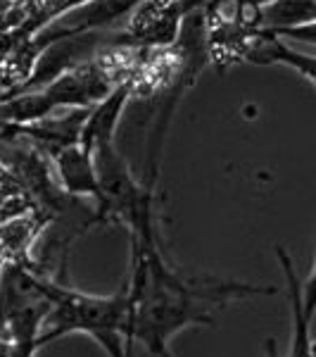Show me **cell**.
I'll use <instances>...</instances> for the list:
<instances>
[{
    "label": "cell",
    "instance_id": "cell-10",
    "mask_svg": "<svg viewBox=\"0 0 316 357\" xmlns=\"http://www.w3.org/2000/svg\"><path fill=\"white\" fill-rule=\"evenodd\" d=\"M264 350H267V357H283V355H281V350H278V343H276L274 338H269L267 345H264Z\"/></svg>",
    "mask_w": 316,
    "mask_h": 357
},
{
    "label": "cell",
    "instance_id": "cell-5",
    "mask_svg": "<svg viewBox=\"0 0 316 357\" xmlns=\"http://www.w3.org/2000/svg\"><path fill=\"white\" fill-rule=\"evenodd\" d=\"M48 158L62 191L67 195H74V198L93 200V207H97V203H100V186H97L93 151H88L81 141H77L57 148Z\"/></svg>",
    "mask_w": 316,
    "mask_h": 357
},
{
    "label": "cell",
    "instance_id": "cell-2",
    "mask_svg": "<svg viewBox=\"0 0 316 357\" xmlns=\"http://www.w3.org/2000/svg\"><path fill=\"white\" fill-rule=\"evenodd\" d=\"M50 274L31 260H8L0 269V338L24 350L43 348L41 329L50 310Z\"/></svg>",
    "mask_w": 316,
    "mask_h": 357
},
{
    "label": "cell",
    "instance_id": "cell-7",
    "mask_svg": "<svg viewBox=\"0 0 316 357\" xmlns=\"http://www.w3.org/2000/svg\"><path fill=\"white\" fill-rule=\"evenodd\" d=\"M50 222L53 217L41 210H33V207H26V210L0 222V245L5 250V257L17 262L31 260V250L38 245V238Z\"/></svg>",
    "mask_w": 316,
    "mask_h": 357
},
{
    "label": "cell",
    "instance_id": "cell-11",
    "mask_svg": "<svg viewBox=\"0 0 316 357\" xmlns=\"http://www.w3.org/2000/svg\"><path fill=\"white\" fill-rule=\"evenodd\" d=\"M5 262H8V257H5V250H3V245H0V269H3Z\"/></svg>",
    "mask_w": 316,
    "mask_h": 357
},
{
    "label": "cell",
    "instance_id": "cell-3",
    "mask_svg": "<svg viewBox=\"0 0 316 357\" xmlns=\"http://www.w3.org/2000/svg\"><path fill=\"white\" fill-rule=\"evenodd\" d=\"M50 310L41 329V343L48 345L69 333L97 336L105 331H119L124 336L129 319V291L126 281L112 296H88L72 286L48 279Z\"/></svg>",
    "mask_w": 316,
    "mask_h": 357
},
{
    "label": "cell",
    "instance_id": "cell-6",
    "mask_svg": "<svg viewBox=\"0 0 316 357\" xmlns=\"http://www.w3.org/2000/svg\"><path fill=\"white\" fill-rule=\"evenodd\" d=\"M243 60L252 62V65H262V67L283 65V67H288V69H292V72L300 74L309 86L316 84L314 57L292 50L283 38L276 36V33H271V31H267V29H255V31H252L250 41H248V45H245Z\"/></svg>",
    "mask_w": 316,
    "mask_h": 357
},
{
    "label": "cell",
    "instance_id": "cell-1",
    "mask_svg": "<svg viewBox=\"0 0 316 357\" xmlns=\"http://www.w3.org/2000/svg\"><path fill=\"white\" fill-rule=\"evenodd\" d=\"M134 262L126 276L129 319L124 341H138L152 357H174L169 341L188 326H212L235 298L276 296L278 289L221 281L212 276H188L171 267L162 252L155 217L143 220L131 231Z\"/></svg>",
    "mask_w": 316,
    "mask_h": 357
},
{
    "label": "cell",
    "instance_id": "cell-9",
    "mask_svg": "<svg viewBox=\"0 0 316 357\" xmlns=\"http://www.w3.org/2000/svg\"><path fill=\"white\" fill-rule=\"evenodd\" d=\"M233 5H238V8H262V5L271 3V0H231Z\"/></svg>",
    "mask_w": 316,
    "mask_h": 357
},
{
    "label": "cell",
    "instance_id": "cell-8",
    "mask_svg": "<svg viewBox=\"0 0 316 357\" xmlns=\"http://www.w3.org/2000/svg\"><path fill=\"white\" fill-rule=\"evenodd\" d=\"M257 29L283 31V29L314 24L316 0H271L255 10Z\"/></svg>",
    "mask_w": 316,
    "mask_h": 357
},
{
    "label": "cell",
    "instance_id": "cell-4",
    "mask_svg": "<svg viewBox=\"0 0 316 357\" xmlns=\"http://www.w3.org/2000/svg\"><path fill=\"white\" fill-rule=\"evenodd\" d=\"M281 267H283L285 281H288V301H290V353L288 357H314V338H312V319H314V269L307 281L297 279L288 252L276 248Z\"/></svg>",
    "mask_w": 316,
    "mask_h": 357
}]
</instances>
